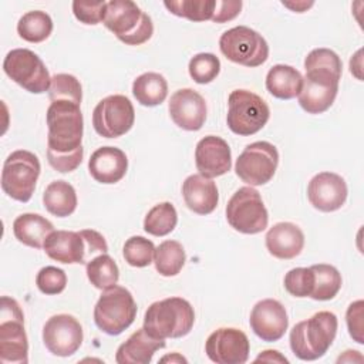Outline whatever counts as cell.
Masks as SVG:
<instances>
[{"label": "cell", "mask_w": 364, "mask_h": 364, "mask_svg": "<svg viewBox=\"0 0 364 364\" xmlns=\"http://www.w3.org/2000/svg\"><path fill=\"white\" fill-rule=\"evenodd\" d=\"M310 267L314 274V283H313V290L310 297L313 300H320V301L334 299L340 291L341 283H343L340 272L334 266L326 264V263L313 264Z\"/></svg>", "instance_id": "30"}, {"label": "cell", "mask_w": 364, "mask_h": 364, "mask_svg": "<svg viewBox=\"0 0 364 364\" xmlns=\"http://www.w3.org/2000/svg\"><path fill=\"white\" fill-rule=\"evenodd\" d=\"M43 203L47 212L57 218L70 216L77 208L75 189L65 181H54L47 185L43 193Z\"/></svg>", "instance_id": "28"}, {"label": "cell", "mask_w": 364, "mask_h": 364, "mask_svg": "<svg viewBox=\"0 0 364 364\" xmlns=\"http://www.w3.org/2000/svg\"><path fill=\"white\" fill-rule=\"evenodd\" d=\"M164 6L178 17L191 21H206L213 18L216 0H166Z\"/></svg>", "instance_id": "35"}, {"label": "cell", "mask_w": 364, "mask_h": 364, "mask_svg": "<svg viewBox=\"0 0 364 364\" xmlns=\"http://www.w3.org/2000/svg\"><path fill=\"white\" fill-rule=\"evenodd\" d=\"M255 361H267V363H289V360L282 355L277 350H264L262 351Z\"/></svg>", "instance_id": "44"}, {"label": "cell", "mask_w": 364, "mask_h": 364, "mask_svg": "<svg viewBox=\"0 0 364 364\" xmlns=\"http://www.w3.org/2000/svg\"><path fill=\"white\" fill-rule=\"evenodd\" d=\"M40 171L41 166L36 154L26 149L11 152L3 164V192L14 200L28 202L34 193Z\"/></svg>", "instance_id": "8"}, {"label": "cell", "mask_w": 364, "mask_h": 364, "mask_svg": "<svg viewBox=\"0 0 364 364\" xmlns=\"http://www.w3.org/2000/svg\"><path fill=\"white\" fill-rule=\"evenodd\" d=\"M247 336L235 327L215 330L205 343V353L216 364H243L249 358Z\"/></svg>", "instance_id": "17"}, {"label": "cell", "mask_w": 364, "mask_h": 364, "mask_svg": "<svg viewBox=\"0 0 364 364\" xmlns=\"http://www.w3.org/2000/svg\"><path fill=\"white\" fill-rule=\"evenodd\" d=\"M242 10L240 0H216V7L213 13V23H226L233 20Z\"/></svg>", "instance_id": "43"}, {"label": "cell", "mask_w": 364, "mask_h": 364, "mask_svg": "<svg viewBox=\"0 0 364 364\" xmlns=\"http://www.w3.org/2000/svg\"><path fill=\"white\" fill-rule=\"evenodd\" d=\"M337 316L331 311H318L310 318L299 321L290 331V348L293 354L304 361L321 358L337 334Z\"/></svg>", "instance_id": "3"}, {"label": "cell", "mask_w": 364, "mask_h": 364, "mask_svg": "<svg viewBox=\"0 0 364 364\" xmlns=\"http://www.w3.org/2000/svg\"><path fill=\"white\" fill-rule=\"evenodd\" d=\"M102 24L128 46L144 44L154 34L151 17L131 0L107 1Z\"/></svg>", "instance_id": "5"}, {"label": "cell", "mask_w": 364, "mask_h": 364, "mask_svg": "<svg viewBox=\"0 0 364 364\" xmlns=\"http://www.w3.org/2000/svg\"><path fill=\"white\" fill-rule=\"evenodd\" d=\"M122 255L125 262L132 267H146L152 263L155 245L144 236H131L124 243Z\"/></svg>", "instance_id": "37"}, {"label": "cell", "mask_w": 364, "mask_h": 364, "mask_svg": "<svg viewBox=\"0 0 364 364\" xmlns=\"http://www.w3.org/2000/svg\"><path fill=\"white\" fill-rule=\"evenodd\" d=\"M314 283L311 267H294L284 276V289L294 297H310Z\"/></svg>", "instance_id": "39"}, {"label": "cell", "mask_w": 364, "mask_h": 364, "mask_svg": "<svg viewBox=\"0 0 364 364\" xmlns=\"http://www.w3.org/2000/svg\"><path fill=\"white\" fill-rule=\"evenodd\" d=\"M195 323L191 303L182 297H168L152 303L144 316V328L156 338H181L189 334Z\"/></svg>", "instance_id": "4"}, {"label": "cell", "mask_w": 364, "mask_h": 364, "mask_svg": "<svg viewBox=\"0 0 364 364\" xmlns=\"http://www.w3.org/2000/svg\"><path fill=\"white\" fill-rule=\"evenodd\" d=\"M228 223L245 235L263 232L269 223V213L260 193L252 186L239 188L226 205Z\"/></svg>", "instance_id": "10"}, {"label": "cell", "mask_w": 364, "mask_h": 364, "mask_svg": "<svg viewBox=\"0 0 364 364\" xmlns=\"http://www.w3.org/2000/svg\"><path fill=\"white\" fill-rule=\"evenodd\" d=\"M48 98L54 101H70L74 104H81L82 88L77 77L71 74H55L51 77V84L48 88Z\"/></svg>", "instance_id": "36"}, {"label": "cell", "mask_w": 364, "mask_h": 364, "mask_svg": "<svg viewBox=\"0 0 364 364\" xmlns=\"http://www.w3.org/2000/svg\"><path fill=\"white\" fill-rule=\"evenodd\" d=\"M136 310L131 291L115 284L101 293L94 307V321L102 333L118 336L134 323Z\"/></svg>", "instance_id": "6"}, {"label": "cell", "mask_w": 364, "mask_h": 364, "mask_svg": "<svg viewBox=\"0 0 364 364\" xmlns=\"http://www.w3.org/2000/svg\"><path fill=\"white\" fill-rule=\"evenodd\" d=\"M6 75L31 94L48 91L51 77L43 60L28 48L9 51L3 61Z\"/></svg>", "instance_id": "12"}, {"label": "cell", "mask_w": 364, "mask_h": 364, "mask_svg": "<svg viewBox=\"0 0 364 364\" xmlns=\"http://www.w3.org/2000/svg\"><path fill=\"white\" fill-rule=\"evenodd\" d=\"M43 249L46 255L65 264H87L91 259L108 252L105 237L94 229L53 230L44 240Z\"/></svg>", "instance_id": "2"}, {"label": "cell", "mask_w": 364, "mask_h": 364, "mask_svg": "<svg viewBox=\"0 0 364 364\" xmlns=\"http://www.w3.org/2000/svg\"><path fill=\"white\" fill-rule=\"evenodd\" d=\"M186 262L183 246L176 240H165L155 247L154 263L161 276H176Z\"/></svg>", "instance_id": "31"}, {"label": "cell", "mask_w": 364, "mask_h": 364, "mask_svg": "<svg viewBox=\"0 0 364 364\" xmlns=\"http://www.w3.org/2000/svg\"><path fill=\"white\" fill-rule=\"evenodd\" d=\"M53 230V223L38 213H23L13 222V233L16 239L34 249L43 247L44 240Z\"/></svg>", "instance_id": "26"}, {"label": "cell", "mask_w": 364, "mask_h": 364, "mask_svg": "<svg viewBox=\"0 0 364 364\" xmlns=\"http://www.w3.org/2000/svg\"><path fill=\"white\" fill-rule=\"evenodd\" d=\"M363 306H364L363 300H357L348 306L347 313H346V323H347L348 333H350L351 338L354 341H357L358 344L364 343V338H363Z\"/></svg>", "instance_id": "42"}, {"label": "cell", "mask_w": 364, "mask_h": 364, "mask_svg": "<svg viewBox=\"0 0 364 364\" xmlns=\"http://www.w3.org/2000/svg\"><path fill=\"white\" fill-rule=\"evenodd\" d=\"M347 183L334 172H320L307 185V198L314 209L320 212L338 210L347 199Z\"/></svg>", "instance_id": "19"}, {"label": "cell", "mask_w": 364, "mask_h": 364, "mask_svg": "<svg viewBox=\"0 0 364 364\" xmlns=\"http://www.w3.org/2000/svg\"><path fill=\"white\" fill-rule=\"evenodd\" d=\"M107 1H73L75 18L84 24L95 26L102 21Z\"/></svg>", "instance_id": "41"}, {"label": "cell", "mask_w": 364, "mask_h": 364, "mask_svg": "<svg viewBox=\"0 0 364 364\" xmlns=\"http://www.w3.org/2000/svg\"><path fill=\"white\" fill-rule=\"evenodd\" d=\"M128 169V159L122 149L101 146L91 154L88 161L90 175L100 183L112 185L119 182Z\"/></svg>", "instance_id": "22"}, {"label": "cell", "mask_w": 364, "mask_h": 364, "mask_svg": "<svg viewBox=\"0 0 364 364\" xmlns=\"http://www.w3.org/2000/svg\"><path fill=\"white\" fill-rule=\"evenodd\" d=\"M178 223V213L171 202H161L151 208L144 219V230L152 236L169 235Z\"/></svg>", "instance_id": "34"}, {"label": "cell", "mask_w": 364, "mask_h": 364, "mask_svg": "<svg viewBox=\"0 0 364 364\" xmlns=\"http://www.w3.org/2000/svg\"><path fill=\"white\" fill-rule=\"evenodd\" d=\"M169 115L175 125L185 131H199L206 121L205 98L192 88H182L171 95Z\"/></svg>", "instance_id": "20"}, {"label": "cell", "mask_w": 364, "mask_h": 364, "mask_svg": "<svg viewBox=\"0 0 364 364\" xmlns=\"http://www.w3.org/2000/svg\"><path fill=\"white\" fill-rule=\"evenodd\" d=\"M0 360L3 364H27L28 340L20 304L7 296L0 300Z\"/></svg>", "instance_id": "7"}, {"label": "cell", "mask_w": 364, "mask_h": 364, "mask_svg": "<svg viewBox=\"0 0 364 364\" xmlns=\"http://www.w3.org/2000/svg\"><path fill=\"white\" fill-rule=\"evenodd\" d=\"M85 272L90 283L100 290L115 286L119 279V269L108 253H101L91 259L85 264Z\"/></svg>", "instance_id": "33"}, {"label": "cell", "mask_w": 364, "mask_h": 364, "mask_svg": "<svg viewBox=\"0 0 364 364\" xmlns=\"http://www.w3.org/2000/svg\"><path fill=\"white\" fill-rule=\"evenodd\" d=\"M283 6H286V7L291 9V10H293V11H296V13H303L306 9L311 7V6H313V3H306V1H303V3L290 4V3H286V1H283Z\"/></svg>", "instance_id": "45"}, {"label": "cell", "mask_w": 364, "mask_h": 364, "mask_svg": "<svg viewBox=\"0 0 364 364\" xmlns=\"http://www.w3.org/2000/svg\"><path fill=\"white\" fill-rule=\"evenodd\" d=\"M303 87V75L299 70L286 64L273 65L266 75L267 91L279 100L297 97Z\"/></svg>", "instance_id": "27"}, {"label": "cell", "mask_w": 364, "mask_h": 364, "mask_svg": "<svg viewBox=\"0 0 364 364\" xmlns=\"http://www.w3.org/2000/svg\"><path fill=\"white\" fill-rule=\"evenodd\" d=\"M279 165L277 148L267 141H256L243 149L237 156L236 175L250 186H260L274 176Z\"/></svg>", "instance_id": "14"}, {"label": "cell", "mask_w": 364, "mask_h": 364, "mask_svg": "<svg viewBox=\"0 0 364 364\" xmlns=\"http://www.w3.org/2000/svg\"><path fill=\"white\" fill-rule=\"evenodd\" d=\"M165 346V340L152 337L142 327L134 331L127 341L117 348L115 361L118 364H148L151 363L155 351Z\"/></svg>", "instance_id": "25"}, {"label": "cell", "mask_w": 364, "mask_h": 364, "mask_svg": "<svg viewBox=\"0 0 364 364\" xmlns=\"http://www.w3.org/2000/svg\"><path fill=\"white\" fill-rule=\"evenodd\" d=\"M219 48L229 61L250 68L262 65L269 57L266 40L246 26L226 30L219 38Z\"/></svg>", "instance_id": "11"}, {"label": "cell", "mask_w": 364, "mask_h": 364, "mask_svg": "<svg viewBox=\"0 0 364 364\" xmlns=\"http://www.w3.org/2000/svg\"><path fill=\"white\" fill-rule=\"evenodd\" d=\"M36 284L44 294H60L67 286V274L63 269L55 266H46L38 270Z\"/></svg>", "instance_id": "40"}, {"label": "cell", "mask_w": 364, "mask_h": 364, "mask_svg": "<svg viewBox=\"0 0 364 364\" xmlns=\"http://www.w3.org/2000/svg\"><path fill=\"white\" fill-rule=\"evenodd\" d=\"M82 327L71 314H55L43 327L46 348L57 357L73 355L82 344Z\"/></svg>", "instance_id": "16"}, {"label": "cell", "mask_w": 364, "mask_h": 364, "mask_svg": "<svg viewBox=\"0 0 364 364\" xmlns=\"http://www.w3.org/2000/svg\"><path fill=\"white\" fill-rule=\"evenodd\" d=\"M134 121V105L121 94L102 98L92 111V127L104 138L122 136L132 128Z\"/></svg>", "instance_id": "15"}, {"label": "cell", "mask_w": 364, "mask_h": 364, "mask_svg": "<svg viewBox=\"0 0 364 364\" xmlns=\"http://www.w3.org/2000/svg\"><path fill=\"white\" fill-rule=\"evenodd\" d=\"M341 73V70L330 68H306L303 87L297 95L300 107L309 114H321L327 111L337 97Z\"/></svg>", "instance_id": "13"}, {"label": "cell", "mask_w": 364, "mask_h": 364, "mask_svg": "<svg viewBox=\"0 0 364 364\" xmlns=\"http://www.w3.org/2000/svg\"><path fill=\"white\" fill-rule=\"evenodd\" d=\"M269 117V105L257 94L249 90H233L229 94L226 122L233 134L253 135L266 125Z\"/></svg>", "instance_id": "9"}, {"label": "cell", "mask_w": 364, "mask_h": 364, "mask_svg": "<svg viewBox=\"0 0 364 364\" xmlns=\"http://www.w3.org/2000/svg\"><path fill=\"white\" fill-rule=\"evenodd\" d=\"M266 249L277 259L289 260L299 256L304 247V233L291 222H279L266 233Z\"/></svg>", "instance_id": "23"}, {"label": "cell", "mask_w": 364, "mask_h": 364, "mask_svg": "<svg viewBox=\"0 0 364 364\" xmlns=\"http://www.w3.org/2000/svg\"><path fill=\"white\" fill-rule=\"evenodd\" d=\"M188 70L195 82L209 84L218 77L220 71V61L212 53H199L191 58Z\"/></svg>", "instance_id": "38"}, {"label": "cell", "mask_w": 364, "mask_h": 364, "mask_svg": "<svg viewBox=\"0 0 364 364\" xmlns=\"http://www.w3.org/2000/svg\"><path fill=\"white\" fill-rule=\"evenodd\" d=\"M182 196L188 209L198 215L212 213L219 202L216 183L199 173L189 175L183 181Z\"/></svg>", "instance_id": "24"}, {"label": "cell", "mask_w": 364, "mask_h": 364, "mask_svg": "<svg viewBox=\"0 0 364 364\" xmlns=\"http://www.w3.org/2000/svg\"><path fill=\"white\" fill-rule=\"evenodd\" d=\"M132 94L144 107H155L165 101L168 82L159 73H144L132 82Z\"/></svg>", "instance_id": "29"}, {"label": "cell", "mask_w": 364, "mask_h": 364, "mask_svg": "<svg viewBox=\"0 0 364 364\" xmlns=\"http://www.w3.org/2000/svg\"><path fill=\"white\" fill-rule=\"evenodd\" d=\"M195 165L205 178L222 176L232 168V152L228 142L216 135L202 138L195 148Z\"/></svg>", "instance_id": "21"}, {"label": "cell", "mask_w": 364, "mask_h": 364, "mask_svg": "<svg viewBox=\"0 0 364 364\" xmlns=\"http://www.w3.org/2000/svg\"><path fill=\"white\" fill-rule=\"evenodd\" d=\"M47 161L55 171H75L82 162L84 118L78 104L54 101L47 108Z\"/></svg>", "instance_id": "1"}, {"label": "cell", "mask_w": 364, "mask_h": 364, "mask_svg": "<svg viewBox=\"0 0 364 364\" xmlns=\"http://www.w3.org/2000/svg\"><path fill=\"white\" fill-rule=\"evenodd\" d=\"M53 31L51 17L41 10H33L23 14L17 23L18 36L28 43H41Z\"/></svg>", "instance_id": "32"}, {"label": "cell", "mask_w": 364, "mask_h": 364, "mask_svg": "<svg viewBox=\"0 0 364 364\" xmlns=\"http://www.w3.org/2000/svg\"><path fill=\"white\" fill-rule=\"evenodd\" d=\"M249 323L253 333L267 343L280 340L289 327L286 309L274 299L257 301L250 311Z\"/></svg>", "instance_id": "18"}, {"label": "cell", "mask_w": 364, "mask_h": 364, "mask_svg": "<svg viewBox=\"0 0 364 364\" xmlns=\"http://www.w3.org/2000/svg\"><path fill=\"white\" fill-rule=\"evenodd\" d=\"M159 361H161V363H166V361H171V363H186L188 360H186V358H183L181 354L173 353V354H171V355H165V357H162Z\"/></svg>", "instance_id": "46"}]
</instances>
